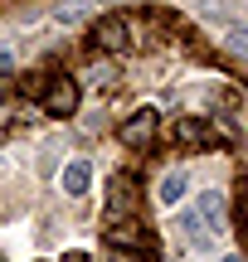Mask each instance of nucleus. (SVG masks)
Segmentation results:
<instances>
[{
  "label": "nucleus",
  "mask_w": 248,
  "mask_h": 262,
  "mask_svg": "<svg viewBox=\"0 0 248 262\" xmlns=\"http://www.w3.org/2000/svg\"><path fill=\"white\" fill-rule=\"evenodd\" d=\"M166 141H171L175 150H210L224 141V126L219 122H200V117H175L171 126H166Z\"/></svg>",
  "instance_id": "obj_1"
},
{
  "label": "nucleus",
  "mask_w": 248,
  "mask_h": 262,
  "mask_svg": "<svg viewBox=\"0 0 248 262\" xmlns=\"http://www.w3.org/2000/svg\"><path fill=\"white\" fill-rule=\"evenodd\" d=\"M136 209H141L136 175L132 170H117V175L107 180V224H112V219H136Z\"/></svg>",
  "instance_id": "obj_2"
},
{
  "label": "nucleus",
  "mask_w": 248,
  "mask_h": 262,
  "mask_svg": "<svg viewBox=\"0 0 248 262\" xmlns=\"http://www.w3.org/2000/svg\"><path fill=\"white\" fill-rule=\"evenodd\" d=\"M78 78L73 73H58V78H49L44 83V93H39V107H44L49 117H73L78 112Z\"/></svg>",
  "instance_id": "obj_3"
},
{
  "label": "nucleus",
  "mask_w": 248,
  "mask_h": 262,
  "mask_svg": "<svg viewBox=\"0 0 248 262\" xmlns=\"http://www.w3.org/2000/svg\"><path fill=\"white\" fill-rule=\"evenodd\" d=\"M102 243L122 248V253H151V233H146L136 219H112V224L102 228Z\"/></svg>",
  "instance_id": "obj_4"
},
{
  "label": "nucleus",
  "mask_w": 248,
  "mask_h": 262,
  "mask_svg": "<svg viewBox=\"0 0 248 262\" xmlns=\"http://www.w3.org/2000/svg\"><path fill=\"white\" fill-rule=\"evenodd\" d=\"M122 141H127L132 150H151L156 141H161V117H156L151 107H146V112H132V117L122 122Z\"/></svg>",
  "instance_id": "obj_5"
},
{
  "label": "nucleus",
  "mask_w": 248,
  "mask_h": 262,
  "mask_svg": "<svg viewBox=\"0 0 248 262\" xmlns=\"http://www.w3.org/2000/svg\"><path fill=\"white\" fill-rule=\"evenodd\" d=\"M127 44H132V29H127L122 15H102L93 25V49L97 54H127Z\"/></svg>",
  "instance_id": "obj_6"
},
{
  "label": "nucleus",
  "mask_w": 248,
  "mask_h": 262,
  "mask_svg": "<svg viewBox=\"0 0 248 262\" xmlns=\"http://www.w3.org/2000/svg\"><path fill=\"white\" fill-rule=\"evenodd\" d=\"M195 214H200V224L210 228V233H224V228H229V204H224L219 189H204L200 204H195Z\"/></svg>",
  "instance_id": "obj_7"
},
{
  "label": "nucleus",
  "mask_w": 248,
  "mask_h": 262,
  "mask_svg": "<svg viewBox=\"0 0 248 262\" xmlns=\"http://www.w3.org/2000/svg\"><path fill=\"white\" fill-rule=\"evenodd\" d=\"M88 185H93V165H88V160H68L64 165V189L68 194H88Z\"/></svg>",
  "instance_id": "obj_8"
},
{
  "label": "nucleus",
  "mask_w": 248,
  "mask_h": 262,
  "mask_svg": "<svg viewBox=\"0 0 248 262\" xmlns=\"http://www.w3.org/2000/svg\"><path fill=\"white\" fill-rule=\"evenodd\" d=\"M219 49H224L229 58H239V63H248V29H243V25H229V29L219 34Z\"/></svg>",
  "instance_id": "obj_9"
},
{
  "label": "nucleus",
  "mask_w": 248,
  "mask_h": 262,
  "mask_svg": "<svg viewBox=\"0 0 248 262\" xmlns=\"http://www.w3.org/2000/svg\"><path fill=\"white\" fill-rule=\"evenodd\" d=\"M156 194H161V204H180V199H185V170H171Z\"/></svg>",
  "instance_id": "obj_10"
},
{
  "label": "nucleus",
  "mask_w": 248,
  "mask_h": 262,
  "mask_svg": "<svg viewBox=\"0 0 248 262\" xmlns=\"http://www.w3.org/2000/svg\"><path fill=\"white\" fill-rule=\"evenodd\" d=\"M175 228H180V233H190V238H204L200 214H190V209H185V214H175Z\"/></svg>",
  "instance_id": "obj_11"
},
{
  "label": "nucleus",
  "mask_w": 248,
  "mask_h": 262,
  "mask_svg": "<svg viewBox=\"0 0 248 262\" xmlns=\"http://www.w3.org/2000/svg\"><path fill=\"white\" fill-rule=\"evenodd\" d=\"M107 262H151V253H122V248H107Z\"/></svg>",
  "instance_id": "obj_12"
},
{
  "label": "nucleus",
  "mask_w": 248,
  "mask_h": 262,
  "mask_svg": "<svg viewBox=\"0 0 248 262\" xmlns=\"http://www.w3.org/2000/svg\"><path fill=\"white\" fill-rule=\"evenodd\" d=\"M88 83H97V88L112 83V68H107V63H93V68H88Z\"/></svg>",
  "instance_id": "obj_13"
},
{
  "label": "nucleus",
  "mask_w": 248,
  "mask_h": 262,
  "mask_svg": "<svg viewBox=\"0 0 248 262\" xmlns=\"http://www.w3.org/2000/svg\"><path fill=\"white\" fill-rule=\"evenodd\" d=\"M58 262H88V253H64Z\"/></svg>",
  "instance_id": "obj_14"
},
{
  "label": "nucleus",
  "mask_w": 248,
  "mask_h": 262,
  "mask_svg": "<svg viewBox=\"0 0 248 262\" xmlns=\"http://www.w3.org/2000/svg\"><path fill=\"white\" fill-rule=\"evenodd\" d=\"M5 68H10V54H0V73H5Z\"/></svg>",
  "instance_id": "obj_15"
},
{
  "label": "nucleus",
  "mask_w": 248,
  "mask_h": 262,
  "mask_svg": "<svg viewBox=\"0 0 248 262\" xmlns=\"http://www.w3.org/2000/svg\"><path fill=\"white\" fill-rule=\"evenodd\" d=\"M224 262H243V257H224Z\"/></svg>",
  "instance_id": "obj_16"
}]
</instances>
